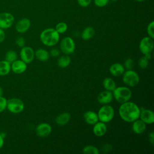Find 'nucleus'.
I'll use <instances>...</instances> for the list:
<instances>
[{"label": "nucleus", "mask_w": 154, "mask_h": 154, "mask_svg": "<svg viewBox=\"0 0 154 154\" xmlns=\"http://www.w3.org/2000/svg\"><path fill=\"white\" fill-rule=\"evenodd\" d=\"M17 54L16 51L13 50H10L7 51L5 55V60L11 64L13 61L17 60Z\"/></svg>", "instance_id": "nucleus-26"}, {"label": "nucleus", "mask_w": 154, "mask_h": 154, "mask_svg": "<svg viewBox=\"0 0 154 154\" xmlns=\"http://www.w3.org/2000/svg\"><path fill=\"white\" fill-rule=\"evenodd\" d=\"M79 5L82 7H86L88 6L91 0H77Z\"/></svg>", "instance_id": "nucleus-36"}, {"label": "nucleus", "mask_w": 154, "mask_h": 154, "mask_svg": "<svg viewBox=\"0 0 154 154\" xmlns=\"http://www.w3.org/2000/svg\"><path fill=\"white\" fill-rule=\"evenodd\" d=\"M27 69V64L22 60H16L11 64V70L16 74H21Z\"/></svg>", "instance_id": "nucleus-12"}, {"label": "nucleus", "mask_w": 154, "mask_h": 154, "mask_svg": "<svg viewBox=\"0 0 154 154\" xmlns=\"http://www.w3.org/2000/svg\"><path fill=\"white\" fill-rule=\"evenodd\" d=\"M55 29L59 34H63V33H64L67 31V25L65 22H61L58 23L56 25Z\"/></svg>", "instance_id": "nucleus-28"}, {"label": "nucleus", "mask_w": 154, "mask_h": 154, "mask_svg": "<svg viewBox=\"0 0 154 154\" xmlns=\"http://www.w3.org/2000/svg\"><path fill=\"white\" fill-rule=\"evenodd\" d=\"M132 131L137 134H141L146 129V124L141 120L138 119L132 122Z\"/></svg>", "instance_id": "nucleus-17"}, {"label": "nucleus", "mask_w": 154, "mask_h": 154, "mask_svg": "<svg viewBox=\"0 0 154 154\" xmlns=\"http://www.w3.org/2000/svg\"><path fill=\"white\" fill-rule=\"evenodd\" d=\"M71 62V58L68 55L64 54L63 56H61L58 61L57 64L58 66L61 68H66L67 66H69Z\"/></svg>", "instance_id": "nucleus-25"}, {"label": "nucleus", "mask_w": 154, "mask_h": 154, "mask_svg": "<svg viewBox=\"0 0 154 154\" xmlns=\"http://www.w3.org/2000/svg\"><path fill=\"white\" fill-rule=\"evenodd\" d=\"M51 132L52 127L48 123H41L35 128L36 134L40 137H46L51 134Z\"/></svg>", "instance_id": "nucleus-11"}, {"label": "nucleus", "mask_w": 154, "mask_h": 154, "mask_svg": "<svg viewBox=\"0 0 154 154\" xmlns=\"http://www.w3.org/2000/svg\"><path fill=\"white\" fill-rule=\"evenodd\" d=\"M149 66V60L147 59L144 55L141 57L138 60V66L142 69H146Z\"/></svg>", "instance_id": "nucleus-29"}, {"label": "nucleus", "mask_w": 154, "mask_h": 154, "mask_svg": "<svg viewBox=\"0 0 154 154\" xmlns=\"http://www.w3.org/2000/svg\"><path fill=\"white\" fill-rule=\"evenodd\" d=\"M60 48L63 54L66 55L71 54L73 53L75 50V42L71 37H66L61 41Z\"/></svg>", "instance_id": "nucleus-7"}, {"label": "nucleus", "mask_w": 154, "mask_h": 154, "mask_svg": "<svg viewBox=\"0 0 154 154\" xmlns=\"http://www.w3.org/2000/svg\"><path fill=\"white\" fill-rule=\"evenodd\" d=\"M103 86L106 90L112 91L116 87V84L114 79L111 78H106L103 81Z\"/></svg>", "instance_id": "nucleus-24"}, {"label": "nucleus", "mask_w": 154, "mask_h": 154, "mask_svg": "<svg viewBox=\"0 0 154 154\" xmlns=\"http://www.w3.org/2000/svg\"><path fill=\"white\" fill-rule=\"evenodd\" d=\"M83 117L84 121L88 125H93L96 122L99 121L97 114L93 111H86Z\"/></svg>", "instance_id": "nucleus-19"}, {"label": "nucleus", "mask_w": 154, "mask_h": 154, "mask_svg": "<svg viewBox=\"0 0 154 154\" xmlns=\"http://www.w3.org/2000/svg\"><path fill=\"white\" fill-rule=\"evenodd\" d=\"M11 71V64L6 60L0 61V76L7 75Z\"/></svg>", "instance_id": "nucleus-22"}, {"label": "nucleus", "mask_w": 154, "mask_h": 154, "mask_svg": "<svg viewBox=\"0 0 154 154\" xmlns=\"http://www.w3.org/2000/svg\"><path fill=\"white\" fill-rule=\"evenodd\" d=\"M4 137L0 134V149L3 147L4 144Z\"/></svg>", "instance_id": "nucleus-40"}, {"label": "nucleus", "mask_w": 154, "mask_h": 154, "mask_svg": "<svg viewBox=\"0 0 154 154\" xmlns=\"http://www.w3.org/2000/svg\"><path fill=\"white\" fill-rule=\"evenodd\" d=\"M134 66V60L131 58H128L125 61L123 66L125 69H126L127 70H131V69H132Z\"/></svg>", "instance_id": "nucleus-31"}, {"label": "nucleus", "mask_w": 154, "mask_h": 154, "mask_svg": "<svg viewBox=\"0 0 154 154\" xmlns=\"http://www.w3.org/2000/svg\"><path fill=\"white\" fill-rule=\"evenodd\" d=\"M148 139H149L150 143L152 145H153V144H154V133H153V132H151L150 133H149V136H148Z\"/></svg>", "instance_id": "nucleus-39"}, {"label": "nucleus", "mask_w": 154, "mask_h": 154, "mask_svg": "<svg viewBox=\"0 0 154 154\" xmlns=\"http://www.w3.org/2000/svg\"><path fill=\"white\" fill-rule=\"evenodd\" d=\"M140 108L138 106L130 101L121 103L119 108V114L120 118L125 122L132 123L140 117Z\"/></svg>", "instance_id": "nucleus-1"}, {"label": "nucleus", "mask_w": 154, "mask_h": 154, "mask_svg": "<svg viewBox=\"0 0 154 154\" xmlns=\"http://www.w3.org/2000/svg\"><path fill=\"white\" fill-rule=\"evenodd\" d=\"M35 57L40 61H46L49 58V53L45 49H38L34 51Z\"/></svg>", "instance_id": "nucleus-21"}, {"label": "nucleus", "mask_w": 154, "mask_h": 154, "mask_svg": "<svg viewBox=\"0 0 154 154\" xmlns=\"http://www.w3.org/2000/svg\"><path fill=\"white\" fill-rule=\"evenodd\" d=\"M16 44L20 48H22L25 46V40L23 37H17L16 39Z\"/></svg>", "instance_id": "nucleus-34"}, {"label": "nucleus", "mask_w": 154, "mask_h": 154, "mask_svg": "<svg viewBox=\"0 0 154 154\" xmlns=\"http://www.w3.org/2000/svg\"><path fill=\"white\" fill-rule=\"evenodd\" d=\"M113 97L116 100L123 103L129 101L132 97V91L128 87H116L112 91Z\"/></svg>", "instance_id": "nucleus-3"}, {"label": "nucleus", "mask_w": 154, "mask_h": 154, "mask_svg": "<svg viewBox=\"0 0 154 154\" xmlns=\"http://www.w3.org/2000/svg\"><path fill=\"white\" fill-rule=\"evenodd\" d=\"M23 102L19 98H11L7 100V109L11 113L19 114L24 109Z\"/></svg>", "instance_id": "nucleus-6"}, {"label": "nucleus", "mask_w": 154, "mask_h": 154, "mask_svg": "<svg viewBox=\"0 0 154 154\" xmlns=\"http://www.w3.org/2000/svg\"><path fill=\"white\" fill-rule=\"evenodd\" d=\"M107 131V127L105 125V123L102 122H97L93 125V132L94 134L97 137H102L103 136Z\"/></svg>", "instance_id": "nucleus-16"}, {"label": "nucleus", "mask_w": 154, "mask_h": 154, "mask_svg": "<svg viewBox=\"0 0 154 154\" xmlns=\"http://www.w3.org/2000/svg\"><path fill=\"white\" fill-rule=\"evenodd\" d=\"M95 31L93 27H86L81 33V38L84 40H88L92 38L94 35Z\"/></svg>", "instance_id": "nucleus-23"}, {"label": "nucleus", "mask_w": 154, "mask_h": 154, "mask_svg": "<svg viewBox=\"0 0 154 154\" xmlns=\"http://www.w3.org/2000/svg\"><path fill=\"white\" fill-rule=\"evenodd\" d=\"M31 26V21L28 18H23L19 20L15 25V29L19 33L26 32Z\"/></svg>", "instance_id": "nucleus-15"}, {"label": "nucleus", "mask_w": 154, "mask_h": 154, "mask_svg": "<svg viewBox=\"0 0 154 154\" xmlns=\"http://www.w3.org/2000/svg\"><path fill=\"white\" fill-rule=\"evenodd\" d=\"M20 60L26 64L31 63L35 57L34 51L29 46H23L20 51Z\"/></svg>", "instance_id": "nucleus-9"}, {"label": "nucleus", "mask_w": 154, "mask_h": 154, "mask_svg": "<svg viewBox=\"0 0 154 154\" xmlns=\"http://www.w3.org/2000/svg\"><path fill=\"white\" fill-rule=\"evenodd\" d=\"M97 114L99 120L103 123H108L114 118V109L112 106L106 104L99 108Z\"/></svg>", "instance_id": "nucleus-4"}, {"label": "nucleus", "mask_w": 154, "mask_h": 154, "mask_svg": "<svg viewBox=\"0 0 154 154\" xmlns=\"http://www.w3.org/2000/svg\"><path fill=\"white\" fill-rule=\"evenodd\" d=\"M14 17L13 15L8 12L0 13V28L6 29L10 28L13 24Z\"/></svg>", "instance_id": "nucleus-10"}, {"label": "nucleus", "mask_w": 154, "mask_h": 154, "mask_svg": "<svg viewBox=\"0 0 154 154\" xmlns=\"http://www.w3.org/2000/svg\"><path fill=\"white\" fill-rule=\"evenodd\" d=\"M122 80L123 83L129 87H135L140 82V77L138 74L134 70H127L123 73Z\"/></svg>", "instance_id": "nucleus-5"}, {"label": "nucleus", "mask_w": 154, "mask_h": 154, "mask_svg": "<svg viewBox=\"0 0 154 154\" xmlns=\"http://www.w3.org/2000/svg\"><path fill=\"white\" fill-rule=\"evenodd\" d=\"M117 0H112V1H113V2H116V1H117Z\"/></svg>", "instance_id": "nucleus-44"}, {"label": "nucleus", "mask_w": 154, "mask_h": 154, "mask_svg": "<svg viewBox=\"0 0 154 154\" xmlns=\"http://www.w3.org/2000/svg\"><path fill=\"white\" fill-rule=\"evenodd\" d=\"M82 153L84 154H99L100 152L97 147L92 145H87L82 149Z\"/></svg>", "instance_id": "nucleus-27"}, {"label": "nucleus", "mask_w": 154, "mask_h": 154, "mask_svg": "<svg viewBox=\"0 0 154 154\" xmlns=\"http://www.w3.org/2000/svg\"><path fill=\"white\" fill-rule=\"evenodd\" d=\"M7 100L3 96H0V113L7 109Z\"/></svg>", "instance_id": "nucleus-32"}, {"label": "nucleus", "mask_w": 154, "mask_h": 154, "mask_svg": "<svg viewBox=\"0 0 154 154\" xmlns=\"http://www.w3.org/2000/svg\"><path fill=\"white\" fill-rule=\"evenodd\" d=\"M113 98L112 93L106 90L99 93L97 96V100L98 102L102 105L109 103L112 101Z\"/></svg>", "instance_id": "nucleus-13"}, {"label": "nucleus", "mask_w": 154, "mask_h": 154, "mask_svg": "<svg viewBox=\"0 0 154 154\" xmlns=\"http://www.w3.org/2000/svg\"><path fill=\"white\" fill-rule=\"evenodd\" d=\"M3 94H4L3 88H2L1 87H0V96H2Z\"/></svg>", "instance_id": "nucleus-42"}, {"label": "nucleus", "mask_w": 154, "mask_h": 154, "mask_svg": "<svg viewBox=\"0 0 154 154\" xmlns=\"http://www.w3.org/2000/svg\"><path fill=\"white\" fill-rule=\"evenodd\" d=\"M109 71L111 75L114 76L118 77L123 75L125 72V67L123 65L120 63H116L112 64L109 69Z\"/></svg>", "instance_id": "nucleus-18"}, {"label": "nucleus", "mask_w": 154, "mask_h": 154, "mask_svg": "<svg viewBox=\"0 0 154 154\" xmlns=\"http://www.w3.org/2000/svg\"><path fill=\"white\" fill-rule=\"evenodd\" d=\"M153 39L150 37H143L139 44V49L141 52L145 55L146 54L151 53L153 49Z\"/></svg>", "instance_id": "nucleus-8"}, {"label": "nucleus", "mask_w": 154, "mask_h": 154, "mask_svg": "<svg viewBox=\"0 0 154 154\" xmlns=\"http://www.w3.org/2000/svg\"><path fill=\"white\" fill-rule=\"evenodd\" d=\"M60 51L56 48H53L51 50L49 54L53 57H57L60 55Z\"/></svg>", "instance_id": "nucleus-37"}, {"label": "nucleus", "mask_w": 154, "mask_h": 154, "mask_svg": "<svg viewBox=\"0 0 154 154\" xmlns=\"http://www.w3.org/2000/svg\"><path fill=\"white\" fill-rule=\"evenodd\" d=\"M139 118L146 124L151 125L154 122V113L150 109H143L140 111Z\"/></svg>", "instance_id": "nucleus-14"}, {"label": "nucleus", "mask_w": 154, "mask_h": 154, "mask_svg": "<svg viewBox=\"0 0 154 154\" xmlns=\"http://www.w3.org/2000/svg\"><path fill=\"white\" fill-rule=\"evenodd\" d=\"M5 38V34L3 29L0 28V43L3 42Z\"/></svg>", "instance_id": "nucleus-38"}, {"label": "nucleus", "mask_w": 154, "mask_h": 154, "mask_svg": "<svg viewBox=\"0 0 154 154\" xmlns=\"http://www.w3.org/2000/svg\"><path fill=\"white\" fill-rule=\"evenodd\" d=\"M112 145L111 144H108V143L103 144L101 147V149L103 151V152L106 153L109 152L112 150Z\"/></svg>", "instance_id": "nucleus-35"}, {"label": "nucleus", "mask_w": 154, "mask_h": 154, "mask_svg": "<svg viewBox=\"0 0 154 154\" xmlns=\"http://www.w3.org/2000/svg\"><path fill=\"white\" fill-rule=\"evenodd\" d=\"M40 39L44 45L49 47L54 46L59 42L60 34L55 29L46 28L40 33Z\"/></svg>", "instance_id": "nucleus-2"}, {"label": "nucleus", "mask_w": 154, "mask_h": 154, "mask_svg": "<svg viewBox=\"0 0 154 154\" xmlns=\"http://www.w3.org/2000/svg\"><path fill=\"white\" fill-rule=\"evenodd\" d=\"M135 1H137V2H143V1H144L145 0H135Z\"/></svg>", "instance_id": "nucleus-43"}, {"label": "nucleus", "mask_w": 154, "mask_h": 154, "mask_svg": "<svg viewBox=\"0 0 154 154\" xmlns=\"http://www.w3.org/2000/svg\"><path fill=\"white\" fill-rule=\"evenodd\" d=\"M109 2V0H94V4L98 7H103Z\"/></svg>", "instance_id": "nucleus-33"}, {"label": "nucleus", "mask_w": 154, "mask_h": 154, "mask_svg": "<svg viewBox=\"0 0 154 154\" xmlns=\"http://www.w3.org/2000/svg\"><path fill=\"white\" fill-rule=\"evenodd\" d=\"M144 55L145 57H146L147 59H148L149 60L151 59V54H150V53L146 54H145V55Z\"/></svg>", "instance_id": "nucleus-41"}, {"label": "nucleus", "mask_w": 154, "mask_h": 154, "mask_svg": "<svg viewBox=\"0 0 154 154\" xmlns=\"http://www.w3.org/2000/svg\"><path fill=\"white\" fill-rule=\"evenodd\" d=\"M70 117H71V116L70 113L64 112L58 115L56 117L55 121L57 125H58V126H64L69 122Z\"/></svg>", "instance_id": "nucleus-20"}, {"label": "nucleus", "mask_w": 154, "mask_h": 154, "mask_svg": "<svg viewBox=\"0 0 154 154\" xmlns=\"http://www.w3.org/2000/svg\"><path fill=\"white\" fill-rule=\"evenodd\" d=\"M147 32L150 38L152 39L154 38V22L152 21L150 23H149L147 27Z\"/></svg>", "instance_id": "nucleus-30"}]
</instances>
